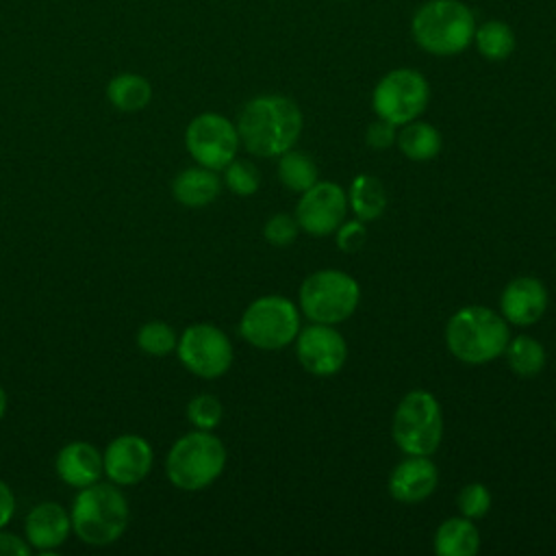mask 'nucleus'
<instances>
[{"label":"nucleus","mask_w":556,"mask_h":556,"mask_svg":"<svg viewBox=\"0 0 556 556\" xmlns=\"http://www.w3.org/2000/svg\"><path fill=\"white\" fill-rule=\"evenodd\" d=\"M430 100V87L421 72L397 67L387 72L374 87L371 106L378 117L393 126H404L417 119Z\"/></svg>","instance_id":"1a4fd4ad"},{"label":"nucleus","mask_w":556,"mask_h":556,"mask_svg":"<svg viewBox=\"0 0 556 556\" xmlns=\"http://www.w3.org/2000/svg\"><path fill=\"white\" fill-rule=\"evenodd\" d=\"M226 467V447L211 430L182 434L167 452V480L180 491H202L213 484Z\"/></svg>","instance_id":"39448f33"},{"label":"nucleus","mask_w":556,"mask_h":556,"mask_svg":"<svg viewBox=\"0 0 556 556\" xmlns=\"http://www.w3.org/2000/svg\"><path fill=\"white\" fill-rule=\"evenodd\" d=\"M222 402L211 393H198L187 404V419L195 426V430H213L222 421Z\"/></svg>","instance_id":"c85d7f7f"},{"label":"nucleus","mask_w":556,"mask_h":556,"mask_svg":"<svg viewBox=\"0 0 556 556\" xmlns=\"http://www.w3.org/2000/svg\"><path fill=\"white\" fill-rule=\"evenodd\" d=\"M439 482L437 465L428 456H408L389 476V493L404 504H417L432 495Z\"/></svg>","instance_id":"f3484780"},{"label":"nucleus","mask_w":556,"mask_h":556,"mask_svg":"<svg viewBox=\"0 0 556 556\" xmlns=\"http://www.w3.org/2000/svg\"><path fill=\"white\" fill-rule=\"evenodd\" d=\"M224 182L237 195H252L261 185L258 167L245 159H232L224 167Z\"/></svg>","instance_id":"cd10ccee"},{"label":"nucleus","mask_w":556,"mask_h":556,"mask_svg":"<svg viewBox=\"0 0 556 556\" xmlns=\"http://www.w3.org/2000/svg\"><path fill=\"white\" fill-rule=\"evenodd\" d=\"M72 532L87 545L115 543L130 519L126 495L113 482H93L78 489L72 510Z\"/></svg>","instance_id":"f03ea898"},{"label":"nucleus","mask_w":556,"mask_h":556,"mask_svg":"<svg viewBox=\"0 0 556 556\" xmlns=\"http://www.w3.org/2000/svg\"><path fill=\"white\" fill-rule=\"evenodd\" d=\"M397 139V132H395V126L382 117H378L376 122H371L367 126V132H365V141L369 148L374 150H384V148H391Z\"/></svg>","instance_id":"473e14b6"},{"label":"nucleus","mask_w":556,"mask_h":556,"mask_svg":"<svg viewBox=\"0 0 556 556\" xmlns=\"http://www.w3.org/2000/svg\"><path fill=\"white\" fill-rule=\"evenodd\" d=\"M278 178L291 191H306L317 182V165L306 152L287 150L278 161Z\"/></svg>","instance_id":"393cba45"},{"label":"nucleus","mask_w":556,"mask_h":556,"mask_svg":"<svg viewBox=\"0 0 556 556\" xmlns=\"http://www.w3.org/2000/svg\"><path fill=\"white\" fill-rule=\"evenodd\" d=\"M508 341V324L486 306H465L456 311L445 328L450 352L467 365H482L497 358L504 354Z\"/></svg>","instance_id":"20e7f679"},{"label":"nucleus","mask_w":556,"mask_h":556,"mask_svg":"<svg viewBox=\"0 0 556 556\" xmlns=\"http://www.w3.org/2000/svg\"><path fill=\"white\" fill-rule=\"evenodd\" d=\"M295 356L300 365L315 376L337 374L348 356L345 339L328 324L300 328L295 337Z\"/></svg>","instance_id":"ddd939ff"},{"label":"nucleus","mask_w":556,"mask_h":556,"mask_svg":"<svg viewBox=\"0 0 556 556\" xmlns=\"http://www.w3.org/2000/svg\"><path fill=\"white\" fill-rule=\"evenodd\" d=\"M393 439L408 456H430L443 437V417L437 397L430 391L415 389L406 393L393 415Z\"/></svg>","instance_id":"423d86ee"},{"label":"nucleus","mask_w":556,"mask_h":556,"mask_svg":"<svg viewBox=\"0 0 556 556\" xmlns=\"http://www.w3.org/2000/svg\"><path fill=\"white\" fill-rule=\"evenodd\" d=\"M104 476L117 486L139 484L152 469V445L139 434H119L104 450Z\"/></svg>","instance_id":"4468645a"},{"label":"nucleus","mask_w":556,"mask_h":556,"mask_svg":"<svg viewBox=\"0 0 556 556\" xmlns=\"http://www.w3.org/2000/svg\"><path fill=\"white\" fill-rule=\"evenodd\" d=\"M137 345L150 356H167L176 352L178 337L169 324L154 319L137 330Z\"/></svg>","instance_id":"bb28decb"},{"label":"nucleus","mask_w":556,"mask_h":556,"mask_svg":"<svg viewBox=\"0 0 556 556\" xmlns=\"http://www.w3.org/2000/svg\"><path fill=\"white\" fill-rule=\"evenodd\" d=\"M504 354L508 358V367L519 376H536L545 365L543 345L528 334H519L508 341Z\"/></svg>","instance_id":"a878e982"},{"label":"nucleus","mask_w":556,"mask_h":556,"mask_svg":"<svg viewBox=\"0 0 556 556\" xmlns=\"http://www.w3.org/2000/svg\"><path fill=\"white\" fill-rule=\"evenodd\" d=\"M30 552L33 547L26 543V539L4 532V528H0V556H26Z\"/></svg>","instance_id":"72a5a7b5"},{"label":"nucleus","mask_w":556,"mask_h":556,"mask_svg":"<svg viewBox=\"0 0 556 556\" xmlns=\"http://www.w3.org/2000/svg\"><path fill=\"white\" fill-rule=\"evenodd\" d=\"M334 232H337V248L343 250V252H356V250H361L363 243H365V239H367V230H365V226H363L361 219L341 224Z\"/></svg>","instance_id":"2f4dec72"},{"label":"nucleus","mask_w":556,"mask_h":556,"mask_svg":"<svg viewBox=\"0 0 556 556\" xmlns=\"http://www.w3.org/2000/svg\"><path fill=\"white\" fill-rule=\"evenodd\" d=\"M241 337L258 350H280L300 332V311L282 295H263L241 315Z\"/></svg>","instance_id":"6e6552de"},{"label":"nucleus","mask_w":556,"mask_h":556,"mask_svg":"<svg viewBox=\"0 0 556 556\" xmlns=\"http://www.w3.org/2000/svg\"><path fill=\"white\" fill-rule=\"evenodd\" d=\"M237 126L219 113L195 115L185 130V146L193 161L208 169H224L239 150Z\"/></svg>","instance_id":"9d476101"},{"label":"nucleus","mask_w":556,"mask_h":556,"mask_svg":"<svg viewBox=\"0 0 556 556\" xmlns=\"http://www.w3.org/2000/svg\"><path fill=\"white\" fill-rule=\"evenodd\" d=\"M480 547V532L469 517L445 519L434 534L439 556H473Z\"/></svg>","instance_id":"aec40b11"},{"label":"nucleus","mask_w":556,"mask_h":556,"mask_svg":"<svg viewBox=\"0 0 556 556\" xmlns=\"http://www.w3.org/2000/svg\"><path fill=\"white\" fill-rule=\"evenodd\" d=\"M473 33V11L460 0H428L410 20L415 43L434 56H454L467 50Z\"/></svg>","instance_id":"7ed1b4c3"},{"label":"nucleus","mask_w":556,"mask_h":556,"mask_svg":"<svg viewBox=\"0 0 556 556\" xmlns=\"http://www.w3.org/2000/svg\"><path fill=\"white\" fill-rule=\"evenodd\" d=\"M348 204L361 222H371L380 217L387 208L384 185L371 174L356 176L348 191Z\"/></svg>","instance_id":"4be33fe9"},{"label":"nucleus","mask_w":556,"mask_h":556,"mask_svg":"<svg viewBox=\"0 0 556 556\" xmlns=\"http://www.w3.org/2000/svg\"><path fill=\"white\" fill-rule=\"evenodd\" d=\"M15 513V495L11 491V486L0 480V528H4Z\"/></svg>","instance_id":"f704fd0d"},{"label":"nucleus","mask_w":556,"mask_h":556,"mask_svg":"<svg viewBox=\"0 0 556 556\" xmlns=\"http://www.w3.org/2000/svg\"><path fill=\"white\" fill-rule=\"evenodd\" d=\"M361 300L358 282L339 269H319L300 287V308L315 324H339L348 319Z\"/></svg>","instance_id":"0eeeda50"},{"label":"nucleus","mask_w":556,"mask_h":556,"mask_svg":"<svg viewBox=\"0 0 556 556\" xmlns=\"http://www.w3.org/2000/svg\"><path fill=\"white\" fill-rule=\"evenodd\" d=\"M72 532L70 510L59 502H41L33 506L24 519L26 543L37 552L61 547Z\"/></svg>","instance_id":"2eb2a0df"},{"label":"nucleus","mask_w":556,"mask_h":556,"mask_svg":"<svg viewBox=\"0 0 556 556\" xmlns=\"http://www.w3.org/2000/svg\"><path fill=\"white\" fill-rule=\"evenodd\" d=\"M471 43L486 61H504L515 50V33L506 22L489 20L476 26Z\"/></svg>","instance_id":"b1692460"},{"label":"nucleus","mask_w":556,"mask_h":556,"mask_svg":"<svg viewBox=\"0 0 556 556\" xmlns=\"http://www.w3.org/2000/svg\"><path fill=\"white\" fill-rule=\"evenodd\" d=\"M500 308L506 321L515 326H530L539 321L547 308V289L532 276H519L502 291Z\"/></svg>","instance_id":"dca6fc26"},{"label":"nucleus","mask_w":556,"mask_h":556,"mask_svg":"<svg viewBox=\"0 0 556 556\" xmlns=\"http://www.w3.org/2000/svg\"><path fill=\"white\" fill-rule=\"evenodd\" d=\"M348 195L345 191L330 180H317L313 187L302 191V198L295 206V219L300 228L308 235L324 237L334 232L345 217Z\"/></svg>","instance_id":"f8f14e48"},{"label":"nucleus","mask_w":556,"mask_h":556,"mask_svg":"<svg viewBox=\"0 0 556 556\" xmlns=\"http://www.w3.org/2000/svg\"><path fill=\"white\" fill-rule=\"evenodd\" d=\"M458 510L463 517H469V519H480L489 513L491 508V493L484 484L480 482H471L467 484L460 493H458Z\"/></svg>","instance_id":"c756f323"},{"label":"nucleus","mask_w":556,"mask_h":556,"mask_svg":"<svg viewBox=\"0 0 556 556\" xmlns=\"http://www.w3.org/2000/svg\"><path fill=\"white\" fill-rule=\"evenodd\" d=\"M54 467L67 486L83 489L104 476V456L93 443L72 441L59 450Z\"/></svg>","instance_id":"a211bd4d"},{"label":"nucleus","mask_w":556,"mask_h":556,"mask_svg":"<svg viewBox=\"0 0 556 556\" xmlns=\"http://www.w3.org/2000/svg\"><path fill=\"white\" fill-rule=\"evenodd\" d=\"M300 106L280 93L256 96L239 113L237 132L254 156H280L291 150L302 132Z\"/></svg>","instance_id":"f257e3e1"},{"label":"nucleus","mask_w":556,"mask_h":556,"mask_svg":"<svg viewBox=\"0 0 556 556\" xmlns=\"http://www.w3.org/2000/svg\"><path fill=\"white\" fill-rule=\"evenodd\" d=\"M219 189H222V182L215 169H208L202 165L182 169L172 182V195L176 198V202L189 208H200L211 204L219 195Z\"/></svg>","instance_id":"6ab92c4d"},{"label":"nucleus","mask_w":556,"mask_h":556,"mask_svg":"<svg viewBox=\"0 0 556 556\" xmlns=\"http://www.w3.org/2000/svg\"><path fill=\"white\" fill-rule=\"evenodd\" d=\"M4 413H7V393H4V389L0 387V419L4 417Z\"/></svg>","instance_id":"c9c22d12"},{"label":"nucleus","mask_w":556,"mask_h":556,"mask_svg":"<svg viewBox=\"0 0 556 556\" xmlns=\"http://www.w3.org/2000/svg\"><path fill=\"white\" fill-rule=\"evenodd\" d=\"M176 354L185 369L200 378H219L232 365V345L213 324H191L178 337Z\"/></svg>","instance_id":"9b49d317"},{"label":"nucleus","mask_w":556,"mask_h":556,"mask_svg":"<svg viewBox=\"0 0 556 556\" xmlns=\"http://www.w3.org/2000/svg\"><path fill=\"white\" fill-rule=\"evenodd\" d=\"M300 232V224L295 217L287 215V213H276L271 215L265 226H263V237L276 245V248H285L291 245L298 239Z\"/></svg>","instance_id":"7c9ffc66"},{"label":"nucleus","mask_w":556,"mask_h":556,"mask_svg":"<svg viewBox=\"0 0 556 556\" xmlns=\"http://www.w3.org/2000/svg\"><path fill=\"white\" fill-rule=\"evenodd\" d=\"M109 102L122 113H137L152 100V85L146 76L135 72L115 74L106 85Z\"/></svg>","instance_id":"412c9836"},{"label":"nucleus","mask_w":556,"mask_h":556,"mask_svg":"<svg viewBox=\"0 0 556 556\" xmlns=\"http://www.w3.org/2000/svg\"><path fill=\"white\" fill-rule=\"evenodd\" d=\"M397 146L402 154L410 161H430L441 150V135L432 124L426 122H408L397 132Z\"/></svg>","instance_id":"5701e85b"}]
</instances>
